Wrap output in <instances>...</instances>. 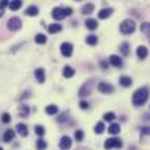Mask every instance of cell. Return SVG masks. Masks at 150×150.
I'll use <instances>...</instances> for the list:
<instances>
[{"label":"cell","mask_w":150,"mask_h":150,"mask_svg":"<svg viewBox=\"0 0 150 150\" xmlns=\"http://www.w3.org/2000/svg\"><path fill=\"white\" fill-rule=\"evenodd\" d=\"M98 89H99V92L106 93V95L114 92V86H112V85H109V83H106V82H100L99 85H98Z\"/></svg>","instance_id":"7"},{"label":"cell","mask_w":150,"mask_h":150,"mask_svg":"<svg viewBox=\"0 0 150 150\" xmlns=\"http://www.w3.org/2000/svg\"><path fill=\"white\" fill-rule=\"evenodd\" d=\"M120 124H111L109 127H108V133H111V134H118L120 133Z\"/></svg>","instance_id":"24"},{"label":"cell","mask_w":150,"mask_h":150,"mask_svg":"<svg viewBox=\"0 0 150 150\" xmlns=\"http://www.w3.org/2000/svg\"><path fill=\"white\" fill-rule=\"evenodd\" d=\"M79 106H80L82 109H88V108H89V103H88L86 100H82V102L79 103Z\"/></svg>","instance_id":"37"},{"label":"cell","mask_w":150,"mask_h":150,"mask_svg":"<svg viewBox=\"0 0 150 150\" xmlns=\"http://www.w3.org/2000/svg\"><path fill=\"white\" fill-rule=\"evenodd\" d=\"M105 131V125H103V122H98L96 125H95V133L96 134H102Z\"/></svg>","instance_id":"31"},{"label":"cell","mask_w":150,"mask_h":150,"mask_svg":"<svg viewBox=\"0 0 150 150\" xmlns=\"http://www.w3.org/2000/svg\"><path fill=\"white\" fill-rule=\"evenodd\" d=\"M61 54H63L64 57H70V55L73 54V45L69 44V42L61 44Z\"/></svg>","instance_id":"9"},{"label":"cell","mask_w":150,"mask_h":150,"mask_svg":"<svg viewBox=\"0 0 150 150\" xmlns=\"http://www.w3.org/2000/svg\"><path fill=\"white\" fill-rule=\"evenodd\" d=\"M35 77H37V80L40 83H44V80H45V71H44V69H37L35 70Z\"/></svg>","instance_id":"13"},{"label":"cell","mask_w":150,"mask_h":150,"mask_svg":"<svg viewBox=\"0 0 150 150\" xmlns=\"http://www.w3.org/2000/svg\"><path fill=\"white\" fill-rule=\"evenodd\" d=\"M93 9H95L93 3H86V4L82 7V13H83V15H91V13L93 12Z\"/></svg>","instance_id":"17"},{"label":"cell","mask_w":150,"mask_h":150,"mask_svg":"<svg viewBox=\"0 0 150 150\" xmlns=\"http://www.w3.org/2000/svg\"><path fill=\"white\" fill-rule=\"evenodd\" d=\"M15 137V130H6V133L3 134V140L4 142H10Z\"/></svg>","instance_id":"22"},{"label":"cell","mask_w":150,"mask_h":150,"mask_svg":"<svg viewBox=\"0 0 150 150\" xmlns=\"http://www.w3.org/2000/svg\"><path fill=\"white\" fill-rule=\"evenodd\" d=\"M120 31H121L122 34H125V35L133 34V32L136 31V22H134L133 19H125V21H122L121 25H120Z\"/></svg>","instance_id":"2"},{"label":"cell","mask_w":150,"mask_h":150,"mask_svg":"<svg viewBox=\"0 0 150 150\" xmlns=\"http://www.w3.org/2000/svg\"><path fill=\"white\" fill-rule=\"evenodd\" d=\"M9 3H10V0H1L0 1V16L4 15V7L9 6Z\"/></svg>","instance_id":"30"},{"label":"cell","mask_w":150,"mask_h":150,"mask_svg":"<svg viewBox=\"0 0 150 150\" xmlns=\"http://www.w3.org/2000/svg\"><path fill=\"white\" fill-rule=\"evenodd\" d=\"M1 121H3V122H6V124H7V122H10V115H9L7 112H4V114L1 115Z\"/></svg>","instance_id":"36"},{"label":"cell","mask_w":150,"mask_h":150,"mask_svg":"<svg viewBox=\"0 0 150 150\" xmlns=\"http://www.w3.org/2000/svg\"><path fill=\"white\" fill-rule=\"evenodd\" d=\"M37 147L40 150H44L45 147H47V142L45 140H42V139H40L38 142H37Z\"/></svg>","instance_id":"32"},{"label":"cell","mask_w":150,"mask_h":150,"mask_svg":"<svg viewBox=\"0 0 150 150\" xmlns=\"http://www.w3.org/2000/svg\"><path fill=\"white\" fill-rule=\"evenodd\" d=\"M67 121V114H61L58 118V122H66Z\"/></svg>","instance_id":"38"},{"label":"cell","mask_w":150,"mask_h":150,"mask_svg":"<svg viewBox=\"0 0 150 150\" xmlns=\"http://www.w3.org/2000/svg\"><path fill=\"white\" fill-rule=\"evenodd\" d=\"M58 146H60L61 150H69L71 147V139L69 136H63L61 140H60V143H58Z\"/></svg>","instance_id":"6"},{"label":"cell","mask_w":150,"mask_h":150,"mask_svg":"<svg viewBox=\"0 0 150 150\" xmlns=\"http://www.w3.org/2000/svg\"><path fill=\"white\" fill-rule=\"evenodd\" d=\"M77 150H89V149H86V147H79Z\"/></svg>","instance_id":"42"},{"label":"cell","mask_w":150,"mask_h":150,"mask_svg":"<svg viewBox=\"0 0 150 150\" xmlns=\"http://www.w3.org/2000/svg\"><path fill=\"white\" fill-rule=\"evenodd\" d=\"M103 120H105V121H114V120H115V114H114V112H106V114L103 115Z\"/></svg>","instance_id":"33"},{"label":"cell","mask_w":150,"mask_h":150,"mask_svg":"<svg viewBox=\"0 0 150 150\" xmlns=\"http://www.w3.org/2000/svg\"><path fill=\"white\" fill-rule=\"evenodd\" d=\"M16 131H18V134L22 136V137L28 136V127H26L23 122H19V124L16 125Z\"/></svg>","instance_id":"11"},{"label":"cell","mask_w":150,"mask_h":150,"mask_svg":"<svg viewBox=\"0 0 150 150\" xmlns=\"http://www.w3.org/2000/svg\"><path fill=\"white\" fill-rule=\"evenodd\" d=\"M103 147L105 149H121L122 147V142L120 139H108L105 143H103Z\"/></svg>","instance_id":"4"},{"label":"cell","mask_w":150,"mask_h":150,"mask_svg":"<svg viewBox=\"0 0 150 150\" xmlns=\"http://www.w3.org/2000/svg\"><path fill=\"white\" fill-rule=\"evenodd\" d=\"M93 86H95V80L93 79H91L88 83H85L80 89H79V96H89L91 95V92H92V89H93Z\"/></svg>","instance_id":"3"},{"label":"cell","mask_w":150,"mask_h":150,"mask_svg":"<svg viewBox=\"0 0 150 150\" xmlns=\"http://www.w3.org/2000/svg\"><path fill=\"white\" fill-rule=\"evenodd\" d=\"M120 50L122 52V55H128L130 54V44L128 42H122L121 47H120Z\"/></svg>","instance_id":"25"},{"label":"cell","mask_w":150,"mask_h":150,"mask_svg":"<svg viewBox=\"0 0 150 150\" xmlns=\"http://www.w3.org/2000/svg\"><path fill=\"white\" fill-rule=\"evenodd\" d=\"M21 6H22V0H15V1L9 3L10 10H18V9H21Z\"/></svg>","instance_id":"23"},{"label":"cell","mask_w":150,"mask_h":150,"mask_svg":"<svg viewBox=\"0 0 150 150\" xmlns=\"http://www.w3.org/2000/svg\"><path fill=\"white\" fill-rule=\"evenodd\" d=\"M109 63H111L114 67H122V60H121L118 55H115V54H112V55L109 57Z\"/></svg>","instance_id":"10"},{"label":"cell","mask_w":150,"mask_h":150,"mask_svg":"<svg viewBox=\"0 0 150 150\" xmlns=\"http://www.w3.org/2000/svg\"><path fill=\"white\" fill-rule=\"evenodd\" d=\"M74 137H76L77 142H82V140H83V131H82V130H77L76 134H74Z\"/></svg>","instance_id":"35"},{"label":"cell","mask_w":150,"mask_h":150,"mask_svg":"<svg viewBox=\"0 0 150 150\" xmlns=\"http://www.w3.org/2000/svg\"><path fill=\"white\" fill-rule=\"evenodd\" d=\"M0 150H3V149H1V147H0Z\"/></svg>","instance_id":"43"},{"label":"cell","mask_w":150,"mask_h":150,"mask_svg":"<svg viewBox=\"0 0 150 150\" xmlns=\"http://www.w3.org/2000/svg\"><path fill=\"white\" fill-rule=\"evenodd\" d=\"M28 114H29V108H28V106H25V105L19 106V115H21V117H26Z\"/></svg>","instance_id":"29"},{"label":"cell","mask_w":150,"mask_h":150,"mask_svg":"<svg viewBox=\"0 0 150 150\" xmlns=\"http://www.w3.org/2000/svg\"><path fill=\"white\" fill-rule=\"evenodd\" d=\"M52 18L55 21H60V19H64L66 18V12L63 7H54L52 9Z\"/></svg>","instance_id":"8"},{"label":"cell","mask_w":150,"mask_h":150,"mask_svg":"<svg viewBox=\"0 0 150 150\" xmlns=\"http://www.w3.org/2000/svg\"><path fill=\"white\" fill-rule=\"evenodd\" d=\"M64 12H66V16H70L73 13V9L71 7H64Z\"/></svg>","instance_id":"39"},{"label":"cell","mask_w":150,"mask_h":150,"mask_svg":"<svg viewBox=\"0 0 150 150\" xmlns=\"http://www.w3.org/2000/svg\"><path fill=\"white\" fill-rule=\"evenodd\" d=\"M86 44H89V45H96V44H98V37H96V35H89V37L86 38Z\"/></svg>","instance_id":"26"},{"label":"cell","mask_w":150,"mask_h":150,"mask_svg":"<svg viewBox=\"0 0 150 150\" xmlns=\"http://www.w3.org/2000/svg\"><path fill=\"white\" fill-rule=\"evenodd\" d=\"M100 66H102V69H106L108 67V63L106 61H100Z\"/></svg>","instance_id":"41"},{"label":"cell","mask_w":150,"mask_h":150,"mask_svg":"<svg viewBox=\"0 0 150 150\" xmlns=\"http://www.w3.org/2000/svg\"><path fill=\"white\" fill-rule=\"evenodd\" d=\"M120 83H121L124 88H128V86L133 85V79L128 77V76H121V77H120Z\"/></svg>","instance_id":"15"},{"label":"cell","mask_w":150,"mask_h":150,"mask_svg":"<svg viewBox=\"0 0 150 150\" xmlns=\"http://www.w3.org/2000/svg\"><path fill=\"white\" fill-rule=\"evenodd\" d=\"M142 134H150V127H143L142 128Z\"/></svg>","instance_id":"40"},{"label":"cell","mask_w":150,"mask_h":150,"mask_svg":"<svg viewBox=\"0 0 150 150\" xmlns=\"http://www.w3.org/2000/svg\"><path fill=\"white\" fill-rule=\"evenodd\" d=\"M147 99H149V89L147 88H140L133 95V105L134 106H142V105L146 103Z\"/></svg>","instance_id":"1"},{"label":"cell","mask_w":150,"mask_h":150,"mask_svg":"<svg viewBox=\"0 0 150 150\" xmlns=\"http://www.w3.org/2000/svg\"><path fill=\"white\" fill-rule=\"evenodd\" d=\"M45 112H47L48 115H54V114L58 112V108H57L55 105H48V106L45 108Z\"/></svg>","instance_id":"27"},{"label":"cell","mask_w":150,"mask_h":150,"mask_svg":"<svg viewBox=\"0 0 150 150\" xmlns=\"http://www.w3.org/2000/svg\"><path fill=\"white\" fill-rule=\"evenodd\" d=\"M112 12H114V9H112V7L102 9L99 13H98V16H99V19H106V18H109V16L112 15Z\"/></svg>","instance_id":"12"},{"label":"cell","mask_w":150,"mask_h":150,"mask_svg":"<svg viewBox=\"0 0 150 150\" xmlns=\"http://www.w3.org/2000/svg\"><path fill=\"white\" fill-rule=\"evenodd\" d=\"M35 133H37V136L42 137V136H44V133H45V130H44V127H42V125H37V127H35Z\"/></svg>","instance_id":"34"},{"label":"cell","mask_w":150,"mask_h":150,"mask_svg":"<svg viewBox=\"0 0 150 150\" xmlns=\"http://www.w3.org/2000/svg\"><path fill=\"white\" fill-rule=\"evenodd\" d=\"M21 26H22V22H21V19L16 18V16H13V18H10V19L7 21V28H9V31H18V29H21Z\"/></svg>","instance_id":"5"},{"label":"cell","mask_w":150,"mask_h":150,"mask_svg":"<svg viewBox=\"0 0 150 150\" xmlns=\"http://www.w3.org/2000/svg\"><path fill=\"white\" fill-rule=\"evenodd\" d=\"M147 54H149V51L146 47H143V45H140L139 48H137V57L140 58V60H144L146 57H147Z\"/></svg>","instance_id":"14"},{"label":"cell","mask_w":150,"mask_h":150,"mask_svg":"<svg viewBox=\"0 0 150 150\" xmlns=\"http://www.w3.org/2000/svg\"><path fill=\"white\" fill-rule=\"evenodd\" d=\"M85 25H86V28H88V29L93 31V29H96V28H98V21H96V19H88Z\"/></svg>","instance_id":"19"},{"label":"cell","mask_w":150,"mask_h":150,"mask_svg":"<svg viewBox=\"0 0 150 150\" xmlns=\"http://www.w3.org/2000/svg\"><path fill=\"white\" fill-rule=\"evenodd\" d=\"M60 31H61V25L60 23H51L50 26H48V32L50 34H57Z\"/></svg>","instance_id":"21"},{"label":"cell","mask_w":150,"mask_h":150,"mask_svg":"<svg viewBox=\"0 0 150 150\" xmlns=\"http://www.w3.org/2000/svg\"><path fill=\"white\" fill-rule=\"evenodd\" d=\"M35 42H37V44H45V42H47V37H45L44 34H38V35L35 37Z\"/></svg>","instance_id":"28"},{"label":"cell","mask_w":150,"mask_h":150,"mask_svg":"<svg viewBox=\"0 0 150 150\" xmlns=\"http://www.w3.org/2000/svg\"><path fill=\"white\" fill-rule=\"evenodd\" d=\"M140 28H142V32L147 37V40L150 41V22H143Z\"/></svg>","instance_id":"16"},{"label":"cell","mask_w":150,"mask_h":150,"mask_svg":"<svg viewBox=\"0 0 150 150\" xmlns=\"http://www.w3.org/2000/svg\"><path fill=\"white\" fill-rule=\"evenodd\" d=\"M38 7L37 6H29V7H26V10H25V15H28V16H37L38 15Z\"/></svg>","instance_id":"18"},{"label":"cell","mask_w":150,"mask_h":150,"mask_svg":"<svg viewBox=\"0 0 150 150\" xmlns=\"http://www.w3.org/2000/svg\"><path fill=\"white\" fill-rule=\"evenodd\" d=\"M63 76L67 77V79H69V77H73V76H74V70H73L70 66H66V67L63 69Z\"/></svg>","instance_id":"20"}]
</instances>
